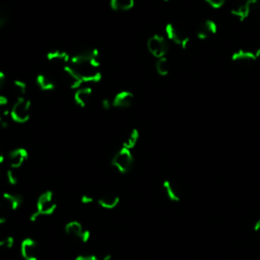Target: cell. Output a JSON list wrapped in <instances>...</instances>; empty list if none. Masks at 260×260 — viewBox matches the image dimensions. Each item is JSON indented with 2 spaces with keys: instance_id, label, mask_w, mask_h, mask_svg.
<instances>
[{
  "instance_id": "44dd1931",
  "label": "cell",
  "mask_w": 260,
  "mask_h": 260,
  "mask_svg": "<svg viewBox=\"0 0 260 260\" xmlns=\"http://www.w3.org/2000/svg\"><path fill=\"white\" fill-rule=\"evenodd\" d=\"M138 140H140V132H138L137 129H132L129 132V134L126 135L125 140L123 142V147L122 148H125V149L131 150L137 145Z\"/></svg>"
},
{
  "instance_id": "603a6c76",
  "label": "cell",
  "mask_w": 260,
  "mask_h": 260,
  "mask_svg": "<svg viewBox=\"0 0 260 260\" xmlns=\"http://www.w3.org/2000/svg\"><path fill=\"white\" fill-rule=\"evenodd\" d=\"M9 114L8 101L5 97L0 96V122L5 120Z\"/></svg>"
},
{
  "instance_id": "7402d4cb",
  "label": "cell",
  "mask_w": 260,
  "mask_h": 260,
  "mask_svg": "<svg viewBox=\"0 0 260 260\" xmlns=\"http://www.w3.org/2000/svg\"><path fill=\"white\" fill-rule=\"evenodd\" d=\"M155 69H157V73L162 76L169 74V73H170L169 60L166 57L159 58L157 63H155Z\"/></svg>"
},
{
  "instance_id": "484cf974",
  "label": "cell",
  "mask_w": 260,
  "mask_h": 260,
  "mask_svg": "<svg viewBox=\"0 0 260 260\" xmlns=\"http://www.w3.org/2000/svg\"><path fill=\"white\" fill-rule=\"evenodd\" d=\"M205 2L209 3L214 8H220L224 4L226 0H205Z\"/></svg>"
},
{
  "instance_id": "30bf717a",
  "label": "cell",
  "mask_w": 260,
  "mask_h": 260,
  "mask_svg": "<svg viewBox=\"0 0 260 260\" xmlns=\"http://www.w3.org/2000/svg\"><path fill=\"white\" fill-rule=\"evenodd\" d=\"M29 153L25 149H16L10 151L8 154V163L11 169L15 170L21 168L24 163L28 160Z\"/></svg>"
},
{
  "instance_id": "ba28073f",
  "label": "cell",
  "mask_w": 260,
  "mask_h": 260,
  "mask_svg": "<svg viewBox=\"0 0 260 260\" xmlns=\"http://www.w3.org/2000/svg\"><path fill=\"white\" fill-rule=\"evenodd\" d=\"M21 255L24 260H38L39 259V246L34 239L27 238L22 241Z\"/></svg>"
},
{
  "instance_id": "ac0fdd59",
  "label": "cell",
  "mask_w": 260,
  "mask_h": 260,
  "mask_svg": "<svg viewBox=\"0 0 260 260\" xmlns=\"http://www.w3.org/2000/svg\"><path fill=\"white\" fill-rule=\"evenodd\" d=\"M120 198L117 195L114 194H105L99 197L98 203L100 206L105 210H113L119 204Z\"/></svg>"
},
{
  "instance_id": "52a82bcc",
  "label": "cell",
  "mask_w": 260,
  "mask_h": 260,
  "mask_svg": "<svg viewBox=\"0 0 260 260\" xmlns=\"http://www.w3.org/2000/svg\"><path fill=\"white\" fill-rule=\"evenodd\" d=\"M65 233L71 237L79 240L82 243L88 242L91 238V233L89 230H85L79 222L73 221L66 223Z\"/></svg>"
},
{
  "instance_id": "8992f818",
  "label": "cell",
  "mask_w": 260,
  "mask_h": 260,
  "mask_svg": "<svg viewBox=\"0 0 260 260\" xmlns=\"http://www.w3.org/2000/svg\"><path fill=\"white\" fill-rule=\"evenodd\" d=\"M147 46L149 53L158 59L165 57L169 49V45L166 38L161 36V35H154V36L150 37L148 40Z\"/></svg>"
},
{
  "instance_id": "d4e9b609",
  "label": "cell",
  "mask_w": 260,
  "mask_h": 260,
  "mask_svg": "<svg viewBox=\"0 0 260 260\" xmlns=\"http://www.w3.org/2000/svg\"><path fill=\"white\" fill-rule=\"evenodd\" d=\"M6 178H7V181L10 185H16L17 183H19V178H17L13 169H10L7 171Z\"/></svg>"
},
{
  "instance_id": "cb8c5ba5",
  "label": "cell",
  "mask_w": 260,
  "mask_h": 260,
  "mask_svg": "<svg viewBox=\"0 0 260 260\" xmlns=\"http://www.w3.org/2000/svg\"><path fill=\"white\" fill-rule=\"evenodd\" d=\"M13 88L16 91V93L20 95V98H23V96L26 95V93H27L28 85L22 79H15V80H13Z\"/></svg>"
},
{
  "instance_id": "d590c367",
  "label": "cell",
  "mask_w": 260,
  "mask_h": 260,
  "mask_svg": "<svg viewBox=\"0 0 260 260\" xmlns=\"http://www.w3.org/2000/svg\"><path fill=\"white\" fill-rule=\"evenodd\" d=\"M103 260H112V257L110 255H107L103 258Z\"/></svg>"
},
{
  "instance_id": "f1b7e54d",
  "label": "cell",
  "mask_w": 260,
  "mask_h": 260,
  "mask_svg": "<svg viewBox=\"0 0 260 260\" xmlns=\"http://www.w3.org/2000/svg\"><path fill=\"white\" fill-rule=\"evenodd\" d=\"M112 106H113V101H111L110 99H104L102 101V107L105 110H109Z\"/></svg>"
},
{
  "instance_id": "7a4b0ae2",
  "label": "cell",
  "mask_w": 260,
  "mask_h": 260,
  "mask_svg": "<svg viewBox=\"0 0 260 260\" xmlns=\"http://www.w3.org/2000/svg\"><path fill=\"white\" fill-rule=\"evenodd\" d=\"M165 32L168 39L171 40L173 43L177 44L183 49L187 48L190 39L186 29H184L182 26L174 23H170L166 26Z\"/></svg>"
},
{
  "instance_id": "6da1fadb",
  "label": "cell",
  "mask_w": 260,
  "mask_h": 260,
  "mask_svg": "<svg viewBox=\"0 0 260 260\" xmlns=\"http://www.w3.org/2000/svg\"><path fill=\"white\" fill-rule=\"evenodd\" d=\"M56 209H57V204L54 201L53 192L48 190V191L43 192L39 196L37 200L36 211H35L34 214L31 216V221L36 222L41 217H49L51 215H53Z\"/></svg>"
},
{
  "instance_id": "4fadbf2b",
  "label": "cell",
  "mask_w": 260,
  "mask_h": 260,
  "mask_svg": "<svg viewBox=\"0 0 260 260\" xmlns=\"http://www.w3.org/2000/svg\"><path fill=\"white\" fill-rule=\"evenodd\" d=\"M47 59L57 65H62L63 67L68 65V63H71V55L66 53L65 51L61 50H54L51 51L47 54Z\"/></svg>"
},
{
  "instance_id": "8fae6325",
  "label": "cell",
  "mask_w": 260,
  "mask_h": 260,
  "mask_svg": "<svg viewBox=\"0 0 260 260\" xmlns=\"http://www.w3.org/2000/svg\"><path fill=\"white\" fill-rule=\"evenodd\" d=\"M217 32H218L217 23L212 20H205L198 26V29L196 31V36L199 39L203 40L209 38L210 36H212V35H215Z\"/></svg>"
},
{
  "instance_id": "8d00e7d4",
  "label": "cell",
  "mask_w": 260,
  "mask_h": 260,
  "mask_svg": "<svg viewBox=\"0 0 260 260\" xmlns=\"http://www.w3.org/2000/svg\"><path fill=\"white\" fill-rule=\"evenodd\" d=\"M164 1H167V2H169V1H172V0H164Z\"/></svg>"
},
{
  "instance_id": "4dcf8cb0",
  "label": "cell",
  "mask_w": 260,
  "mask_h": 260,
  "mask_svg": "<svg viewBox=\"0 0 260 260\" xmlns=\"http://www.w3.org/2000/svg\"><path fill=\"white\" fill-rule=\"evenodd\" d=\"M4 83H5V74L2 72H0V90L3 88Z\"/></svg>"
},
{
  "instance_id": "f546056e",
  "label": "cell",
  "mask_w": 260,
  "mask_h": 260,
  "mask_svg": "<svg viewBox=\"0 0 260 260\" xmlns=\"http://www.w3.org/2000/svg\"><path fill=\"white\" fill-rule=\"evenodd\" d=\"M75 260H99L97 256L95 255H90V254H86V255H79L75 258Z\"/></svg>"
},
{
  "instance_id": "ffe728a7",
  "label": "cell",
  "mask_w": 260,
  "mask_h": 260,
  "mask_svg": "<svg viewBox=\"0 0 260 260\" xmlns=\"http://www.w3.org/2000/svg\"><path fill=\"white\" fill-rule=\"evenodd\" d=\"M135 0H111V7L116 11H127L134 6Z\"/></svg>"
},
{
  "instance_id": "83f0119b",
  "label": "cell",
  "mask_w": 260,
  "mask_h": 260,
  "mask_svg": "<svg viewBox=\"0 0 260 260\" xmlns=\"http://www.w3.org/2000/svg\"><path fill=\"white\" fill-rule=\"evenodd\" d=\"M94 200H95L94 197L91 196V195H89V194H84V195H82L81 198H80V201H81V203H83V204H90V203H93Z\"/></svg>"
},
{
  "instance_id": "7c38bea8",
  "label": "cell",
  "mask_w": 260,
  "mask_h": 260,
  "mask_svg": "<svg viewBox=\"0 0 260 260\" xmlns=\"http://www.w3.org/2000/svg\"><path fill=\"white\" fill-rule=\"evenodd\" d=\"M112 101H113V107L128 108L133 104L134 96L130 92L123 91V92L118 93Z\"/></svg>"
},
{
  "instance_id": "2e32d148",
  "label": "cell",
  "mask_w": 260,
  "mask_h": 260,
  "mask_svg": "<svg viewBox=\"0 0 260 260\" xmlns=\"http://www.w3.org/2000/svg\"><path fill=\"white\" fill-rule=\"evenodd\" d=\"M163 189L165 194L171 201H179L181 199V193L179 188L170 180H166L163 183Z\"/></svg>"
},
{
  "instance_id": "836d02e7",
  "label": "cell",
  "mask_w": 260,
  "mask_h": 260,
  "mask_svg": "<svg viewBox=\"0 0 260 260\" xmlns=\"http://www.w3.org/2000/svg\"><path fill=\"white\" fill-rule=\"evenodd\" d=\"M246 1H249V2H251L252 4L256 5V4H258V3L260 2V0H246Z\"/></svg>"
},
{
  "instance_id": "1f68e13d",
  "label": "cell",
  "mask_w": 260,
  "mask_h": 260,
  "mask_svg": "<svg viewBox=\"0 0 260 260\" xmlns=\"http://www.w3.org/2000/svg\"><path fill=\"white\" fill-rule=\"evenodd\" d=\"M2 248H6V241H5V238L0 240V250H1Z\"/></svg>"
},
{
  "instance_id": "5bb4252c",
  "label": "cell",
  "mask_w": 260,
  "mask_h": 260,
  "mask_svg": "<svg viewBox=\"0 0 260 260\" xmlns=\"http://www.w3.org/2000/svg\"><path fill=\"white\" fill-rule=\"evenodd\" d=\"M92 96L93 91L91 88H88V86H85V88H79L74 94V101L79 107L83 108L88 106V104L92 99Z\"/></svg>"
},
{
  "instance_id": "d6986e66",
  "label": "cell",
  "mask_w": 260,
  "mask_h": 260,
  "mask_svg": "<svg viewBox=\"0 0 260 260\" xmlns=\"http://www.w3.org/2000/svg\"><path fill=\"white\" fill-rule=\"evenodd\" d=\"M36 81H37V84H38L39 88L44 92H50V91H53L55 89L54 80L44 74H39L37 76Z\"/></svg>"
},
{
  "instance_id": "9c48e42d",
  "label": "cell",
  "mask_w": 260,
  "mask_h": 260,
  "mask_svg": "<svg viewBox=\"0 0 260 260\" xmlns=\"http://www.w3.org/2000/svg\"><path fill=\"white\" fill-rule=\"evenodd\" d=\"M62 80L63 82L68 85L69 88L77 90L79 88H81L82 85V80L81 78L78 76V74L75 73L74 69L71 66V65H66L63 67L62 69Z\"/></svg>"
},
{
  "instance_id": "e0dca14e",
  "label": "cell",
  "mask_w": 260,
  "mask_h": 260,
  "mask_svg": "<svg viewBox=\"0 0 260 260\" xmlns=\"http://www.w3.org/2000/svg\"><path fill=\"white\" fill-rule=\"evenodd\" d=\"M232 59L235 62H252L257 59L256 51H250V50H238L237 52L233 54Z\"/></svg>"
},
{
  "instance_id": "5b68a950",
  "label": "cell",
  "mask_w": 260,
  "mask_h": 260,
  "mask_svg": "<svg viewBox=\"0 0 260 260\" xmlns=\"http://www.w3.org/2000/svg\"><path fill=\"white\" fill-rule=\"evenodd\" d=\"M112 165L120 173H122V174L128 173L134 165V159L131 153V150L125 148L121 149L119 151L115 153V155L113 157Z\"/></svg>"
},
{
  "instance_id": "9a60e30c",
  "label": "cell",
  "mask_w": 260,
  "mask_h": 260,
  "mask_svg": "<svg viewBox=\"0 0 260 260\" xmlns=\"http://www.w3.org/2000/svg\"><path fill=\"white\" fill-rule=\"evenodd\" d=\"M254 6L255 5L252 4L251 2L246 1V0H243V1L239 3V5H237L232 10V13L235 17H237V19H239L240 21H244L249 16V14H250V12Z\"/></svg>"
},
{
  "instance_id": "d6a6232c",
  "label": "cell",
  "mask_w": 260,
  "mask_h": 260,
  "mask_svg": "<svg viewBox=\"0 0 260 260\" xmlns=\"http://www.w3.org/2000/svg\"><path fill=\"white\" fill-rule=\"evenodd\" d=\"M254 230L256 233L260 234V220L255 223V227H254Z\"/></svg>"
},
{
  "instance_id": "4316f807",
  "label": "cell",
  "mask_w": 260,
  "mask_h": 260,
  "mask_svg": "<svg viewBox=\"0 0 260 260\" xmlns=\"http://www.w3.org/2000/svg\"><path fill=\"white\" fill-rule=\"evenodd\" d=\"M7 21H8V16H7L6 12L0 11V30H1L5 26Z\"/></svg>"
},
{
  "instance_id": "e575fe53",
  "label": "cell",
  "mask_w": 260,
  "mask_h": 260,
  "mask_svg": "<svg viewBox=\"0 0 260 260\" xmlns=\"http://www.w3.org/2000/svg\"><path fill=\"white\" fill-rule=\"evenodd\" d=\"M4 161V157L2 155V153H0V165H1Z\"/></svg>"
},
{
  "instance_id": "277c9868",
  "label": "cell",
  "mask_w": 260,
  "mask_h": 260,
  "mask_svg": "<svg viewBox=\"0 0 260 260\" xmlns=\"http://www.w3.org/2000/svg\"><path fill=\"white\" fill-rule=\"evenodd\" d=\"M71 66L74 69L75 73L81 78L83 83L84 82H86V83L98 82L102 79V74L99 71V67H97L91 63L71 65Z\"/></svg>"
},
{
  "instance_id": "3957f363",
  "label": "cell",
  "mask_w": 260,
  "mask_h": 260,
  "mask_svg": "<svg viewBox=\"0 0 260 260\" xmlns=\"http://www.w3.org/2000/svg\"><path fill=\"white\" fill-rule=\"evenodd\" d=\"M31 102L27 99L19 98L14 102L10 109V116L13 121L17 123H25L31 116Z\"/></svg>"
}]
</instances>
